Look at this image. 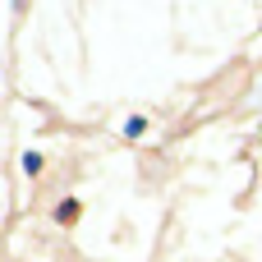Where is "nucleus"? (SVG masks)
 Here are the masks:
<instances>
[{"label": "nucleus", "mask_w": 262, "mask_h": 262, "mask_svg": "<svg viewBox=\"0 0 262 262\" xmlns=\"http://www.w3.org/2000/svg\"><path fill=\"white\" fill-rule=\"evenodd\" d=\"M60 221H78V203H64L60 207Z\"/></svg>", "instance_id": "obj_1"}]
</instances>
